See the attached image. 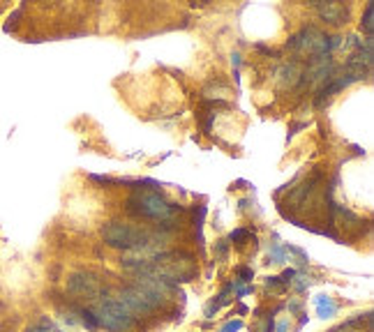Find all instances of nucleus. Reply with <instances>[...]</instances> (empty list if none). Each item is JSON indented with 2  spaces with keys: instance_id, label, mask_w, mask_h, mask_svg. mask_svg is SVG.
I'll use <instances>...</instances> for the list:
<instances>
[{
  "instance_id": "obj_10",
  "label": "nucleus",
  "mask_w": 374,
  "mask_h": 332,
  "mask_svg": "<svg viewBox=\"0 0 374 332\" xmlns=\"http://www.w3.org/2000/svg\"><path fill=\"white\" fill-rule=\"evenodd\" d=\"M317 311H319L321 318H331V316H335L337 307H335V302H333L328 295H319L317 298Z\"/></svg>"
},
{
  "instance_id": "obj_12",
  "label": "nucleus",
  "mask_w": 374,
  "mask_h": 332,
  "mask_svg": "<svg viewBox=\"0 0 374 332\" xmlns=\"http://www.w3.org/2000/svg\"><path fill=\"white\" fill-rule=\"evenodd\" d=\"M372 12L374 8L372 5H367V10H365V19L360 21V25H363V30L367 32V37H372V30H374V23H372Z\"/></svg>"
},
{
  "instance_id": "obj_1",
  "label": "nucleus",
  "mask_w": 374,
  "mask_h": 332,
  "mask_svg": "<svg viewBox=\"0 0 374 332\" xmlns=\"http://www.w3.org/2000/svg\"><path fill=\"white\" fill-rule=\"evenodd\" d=\"M102 240L104 245L114 249H127V251H136V249H146V247H155L160 236H155L153 231L141 229V227H132V224H123V222H109L107 227L102 229Z\"/></svg>"
},
{
  "instance_id": "obj_5",
  "label": "nucleus",
  "mask_w": 374,
  "mask_h": 332,
  "mask_svg": "<svg viewBox=\"0 0 374 332\" xmlns=\"http://www.w3.org/2000/svg\"><path fill=\"white\" fill-rule=\"evenodd\" d=\"M114 298H116V300L121 302L123 307L127 309L132 316H134V314H150V311H155V309L164 302L162 298L148 293V291H143V289H139V287L118 291Z\"/></svg>"
},
{
  "instance_id": "obj_14",
  "label": "nucleus",
  "mask_w": 374,
  "mask_h": 332,
  "mask_svg": "<svg viewBox=\"0 0 374 332\" xmlns=\"http://www.w3.org/2000/svg\"><path fill=\"white\" fill-rule=\"evenodd\" d=\"M249 238H254V236L245 229H238V231H233V234H231V240L236 245H242V240H249Z\"/></svg>"
},
{
  "instance_id": "obj_4",
  "label": "nucleus",
  "mask_w": 374,
  "mask_h": 332,
  "mask_svg": "<svg viewBox=\"0 0 374 332\" xmlns=\"http://www.w3.org/2000/svg\"><path fill=\"white\" fill-rule=\"evenodd\" d=\"M127 205L134 215L155 219V222H169V219L180 210L169 203L162 194H157V191H136V194L129 198Z\"/></svg>"
},
{
  "instance_id": "obj_17",
  "label": "nucleus",
  "mask_w": 374,
  "mask_h": 332,
  "mask_svg": "<svg viewBox=\"0 0 374 332\" xmlns=\"http://www.w3.org/2000/svg\"><path fill=\"white\" fill-rule=\"evenodd\" d=\"M238 275L242 277V282H249V280H252V270H247V268L238 270Z\"/></svg>"
},
{
  "instance_id": "obj_16",
  "label": "nucleus",
  "mask_w": 374,
  "mask_h": 332,
  "mask_svg": "<svg viewBox=\"0 0 374 332\" xmlns=\"http://www.w3.org/2000/svg\"><path fill=\"white\" fill-rule=\"evenodd\" d=\"M271 330H273V318H264L257 332H271Z\"/></svg>"
},
{
  "instance_id": "obj_15",
  "label": "nucleus",
  "mask_w": 374,
  "mask_h": 332,
  "mask_svg": "<svg viewBox=\"0 0 374 332\" xmlns=\"http://www.w3.org/2000/svg\"><path fill=\"white\" fill-rule=\"evenodd\" d=\"M240 328H242V323H240V321H231V323H227L220 332H238Z\"/></svg>"
},
{
  "instance_id": "obj_11",
  "label": "nucleus",
  "mask_w": 374,
  "mask_h": 332,
  "mask_svg": "<svg viewBox=\"0 0 374 332\" xmlns=\"http://www.w3.org/2000/svg\"><path fill=\"white\" fill-rule=\"evenodd\" d=\"M25 332H63V330L58 328L56 323H51L49 318H39V321L28 325V330H25Z\"/></svg>"
},
{
  "instance_id": "obj_3",
  "label": "nucleus",
  "mask_w": 374,
  "mask_h": 332,
  "mask_svg": "<svg viewBox=\"0 0 374 332\" xmlns=\"http://www.w3.org/2000/svg\"><path fill=\"white\" fill-rule=\"evenodd\" d=\"M287 46L291 51H296L298 56L324 58L326 53H331L335 46H340V37H326L324 32L317 28H303L298 35L289 39Z\"/></svg>"
},
{
  "instance_id": "obj_9",
  "label": "nucleus",
  "mask_w": 374,
  "mask_h": 332,
  "mask_svg": "<svg viewBox=\"0 0 374 332\" xmlns=\"http://www.w3.org/2000/svg\"><path fill=\"white\" fill-rule=\"evenodd\" d=\"M314 8L328 23H344L349 19V8H344L342 3H314Z\"/></svg>"
},
{
  "instance_id": "obj_8",
  "label": "nucleus",
  "mask_w": 374,
  "mask_h": 332,
  "mask_svg": "<svg viewBox=\"0 0 374 332\" xmlns=\"http://www.w3.org/2000/svg\"><path fill=\"white\" fill-rule=\"evenodd\" d=\"M275 81H278L282 88H296V85L303 81V68H300L298 63H284L275 72Z\"/></svg>"
},
{
  "instance_id": "obj_6",
  "label": "nucleus",
  "mask_w": 374,
  "mask_h": 332,
  "mask_svg": "<svg viewBox=\"0 0 374 332\" xmlns=\"http://www.w3.org/2000/svg\"><path fill=\"white\" fill-rule=\"evenodd\" d=\"M67 293L74 298H83V300H97L104 293V284L93 272L79 270L67 277Z\"/></svg>"
},
{
  "instance_id": "obj_13",
  "label": "nucleus",
  "mask_w": 374,
  "mask_h": 332,
  "mask_svg": "<svg viewBox=\"0 0 374 332\" xmlns=\"http://www.w3.org/2000/svg\"><path fill=\"white\" fill-rule=\"evenodd\" d=\"M266 289L275 291V293H282V291H284V282H282L280 277H268V280H266Z\"/></svg>"
},
{
  "instance_id": "obj_2",
  "label": "nucleus",
  "mask_w": 374,
  "mask_h": 332,
  "mask_svg": "<svg viewBox=\"0 0 374 332\" xmlns=\"http://www.w3.org/2000/svg\"><path fill=\"white\" fill-rule=\"evenodd\" d=\"M90 316L95 318V325L107 328L111 332H129L134 328V316L129 314L114 295L102 298L93 307V311H90Z\"/></svg>"
},
{
  "instance_id": "obj_18",
  "label": "nucleus",
  "mask_w": 374,
  "mask_h": 332,
  "mask_svg": "<svg viewBox=\"0 0 374 332\" xmlns=\"http://www.w3.org/2000/svg\"><path fill=\"white\" fill-rule=\"evenodd\" d=\"M287 328H289V325H287V321H284V323H280V328H278V332H287Z\"/></svg>"
},
{
  "instance_id": "obj_7",
  "label": "nucleus",
  "mask_w": 374,
  "mask_h": 332,
  "mask_svg": "<svg viewBox=\"0 0 374 332\" xmlns=\"http://www.w3.org/2000/svg\"><path fill=\"white\" fill-rule=\"evenodd\" d=\"M333 72H335V65H333V61L328 56H324V58H317L312 65H310V70L305 72V79L310 83H328L333 79Z\"/></svg>"
}]
</instances>
